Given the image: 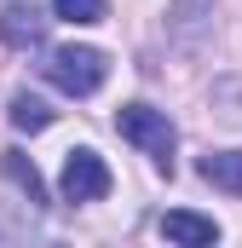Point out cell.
I'll return each mask as SVG.
<instances>
[{
	"label": "cell",
	"instance_id": "cell-1",
	"mask_svg": "<svg viewBox=\"0 0 242 248\" xmlns=\"http://www.w3.org/2000/svg\"><path fill=\"white\" fill-rule=\"evenodd\" d=\"M41 69H46V81L58 93H69V98H92L104 87V75H110V63H104L98 46H58V52H46Z\"/></svg>",
	"mask_w": 242,
	"mask_h": 248
},
{
	"label": "cell",
	"instance_id": "cell-2",
	"mask_svg": "<svg viewBox=\"0 0 242 248\" xmlns=\"http://www.w3.org/2000/svg\"><path fill=\"white\" fill-rule=\"evenodd\" d=\"M116 127L127 144H138L156 168H173V144H179V133H173V122L162 116V110H150V104H121L116 110Z\"/></svg>",
	"mask_w": 242,
	"mask_h": 248
},
{
	"label": "cell",
	"instance_id": "cell-3",
	"mask_svg": "<svg viewBox=\"0 0 242 248\" xmlns=\"http://www.w3.org/2000/svg\"><path fill=\"white\" fill-rule=\"evenodd\" d=\"M104 190H110V168H104L98 150L81 144V150L63 156V196H69V202H98Z\"/></svg>",
	"mask_w": 242,
	"mask_h": 248
},
{
	"label": "cell",
	"instance_id": "cell-4",
	"mask_svg": "<svg viewBox=\"0 0 242 248\" xmlns=\"http://www.w3.org/2000/svg\"><path fill=\"white\" fill-rule=\"evenodd\" d=\"M46 23H52V17H46L35 0H17V6H6V12H0V41H6V46H17V52H29V46H41V41H46Z\"/></svg>",
	"mask_w": 242,
	"mask_h": 248
},
{
	"label": "cell",
	"instance_id": "cell-5",
	"mask_svg": "<svg viewBox=\"0 0 242 248\" xmlns=\"http://www.w3.org/2000/svg\"><path fill=\"white\" fill-rule=\"evenodd\" d=\"M162 237L167 243H184V248H213L219 243V219L190 214V208H173V214H162Z\"/></svg>",
	"mask_w": 242,
	"mask_h": 248
},
{
	"label": "cell",
	"instance_id": "cell-6",
	"mask_svg": "<svg viewBox=\"0 0 242 248\" xmlns=\"http://www.w3.org/2000/svg\"><path fill=\"white\" fill-rule=\"evenodd\" d=\"M0 168H6V179H12V185L23 190V196H29L35 208L46 202V185H41V173H35V162H29L23 150H6V156H0Z\"/></svg>",
	"mask_w": 242,
	"mask_h": 248
},
{
	"label": "cell",
	"instance_id": "cell-7",
	"mask_svg": "<svg viewBox=\"0 0 242 248\" xmlns=\"http://www.w3.org/2000/svg\"><path fill=\"white\" fill-rule=\"evenodd\" d=\"M202 179L219 190H242V150H225V156H202Z\"/></svg>",
	"mask_w": 242,
	"mask_h": 248
},
{
	"label": "cell",
	"instance_id": "cell-8",
	"mask_svg": "<svg viewBox=\"0 0 242 248\" xmlns=\"http://www.w3.org/2000/svg\"><path fill=\"white\" fill-rule=\"evenodd\" d=\"M12 127H17V133H41V127H52V110H46L35 93H17V98H12Z\"/></svg>",
	"mask_w": 242,
	"mask_h": 248
},
{
	"label": "cell",
	"instance_id": "cell-9",
	"mask_svg": "<svg viewBox=\"0 0 242 248\" xmlns=\"http://www.w3.org/2000/svg\"><path fill=\"white\" fill-rule=\"evenodd\" d=\"M52 12H58L63 23H104V0H52Z\"/></svg>",
	"mask_w": 242,
	"mask_h": 248
}]
</instances>
